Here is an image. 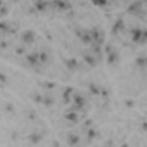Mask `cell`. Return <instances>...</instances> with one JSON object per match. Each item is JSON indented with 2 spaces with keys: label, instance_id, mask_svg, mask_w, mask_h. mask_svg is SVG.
<instances>
[{
  "label": "cell",
  "instance_id": "1",
  "mask_svg": "<svg viewBox=\"0 0 147 147\" xmlns=\"http://www.w3.org/2000/svg\"><path fill=\"white\" fill-rule=\"evenodd\" d=\"M21 38H23V42H24V43H31V42L35 40V33H33L31 30H30V31H24Z\"/></svg>",
  "mask_w": 147,
  "mask_h": 147
},
{
  "label": "cell",
  "instance_id": "2",
  "mask_svg": "<svg viewBox=\"0 0 147 147\" xmlns=\"http://www.w3.org/2000/svg\"><path fill=\"white\" fill-rule=\"evenodd\" d=\"M131 36H133V42H142V40H145V38H144V33H142L140 30H133V31H131Z\"/></svg>",
  "mask_w": 147,
  "mask_h": 147
},
{
  "label": "cell",
  "instance_id": "3",
  "mask_svg": "<svg viewBox=\"0 0 147 147\" xmlns=\"http://www.w3.org/2000/svg\"><path fill=\"white\" fill-rule=\"evenodd\" d=\"M107 55H109V57H107V61H109V62H116V61H118V54H116L114 50L107 49Z\"/></svg>",
  "mask_w": 147,
  "mask_h": 147
},
{
  "label": "cell",
  "instance_id": "4",
  "mask_svg": "<svg viewBox=\"0 0 147 147\" xmlns=\"http://www.w3.org/2000/svg\"><path fill=\"white\" fill-rule=\"evenodd\" d=\"M66 66H67L69 69H76V66H78V64H76V61H75V59H67V61H66Z\"/></svg>",
  "mask_w": 147,
  "mask_h": 147
},
{
  "label": "cell",
  "instance_id": "5",
  "mask_svg": "<svg viewBox=\"0 0 147 147\" xmlns=\"http://www.w3.org/2000/svg\"><path fill=\"white\" fill-rule=\"evenodd\" d=\"M67 142H69L71 145H76V144H78V137H76V135H69V137H67Z\"/></svg>",
  "mask_w": 147,
  "mask_h": 147
},
{
  "label": "cell",
  "instance_id": "6",
  "mask_svg": "<svg viewBox=\"0 0 147 147\" xmlns=\"http://www.w3.org/2000/svg\"><path fill=\"white\" fill-rule=\"evenodd\" d=\"M123 30V21H118L116 24H114V28H113V33H118V31H121Z\"/></svg>",
  "mask_w": 147,
  "mask_h": 147
},
{
  "label": "cell",
  "instance_id": "7",
  "mask_svg": "<svg viewBox=\"0 0 147 147\" xmlns=\"http://www.w3.org/2000/svg\"><path fill=\"white\" fill-rule=\"evenodd\" d=\"M75 102H76V106H78V107H82V106L85 104V100H83V97H82V95H75Z\"/></svg>",
  "mask_w": 147,
  "mask_h": 147
},
{
  "label": "cell",
  "instance_id": "8",
  "mask_svg": "<svg viewBox=\"0 0 147 147\" xmlns=\"http://www.w3.org/2000/svg\"><path fill=\"white\" fill-rule=\"evenodd\" d=\"M85 61H87V62H88V64H90V66H94V64H95V62H97V61H95V59H94V57H92V55H90V54H87V55H85Z\"/></svg>",
  "mask_w": 147,
  "mask_h": 147
},
{
  "label": "cell",
  "instance_id": "9",
  "mask_svg": "<svg viewBox=\"0 0 147 147\" xmlns=\"http://www.w3.org/2000/svg\"><path fill=\"white\" fill-rule=\"evenodd\" d=\"M66 118H67V119H71V121H76V114H75V113H67V114H66Z\"/></svg>",
  "mask_w": 147,
  "mask_h": 147
},
{
  "label": "cell",
  "instance_id": "10",
  "mask_svg": "<svg viewBox=\"0 0 147 147\" xmlns=\"http://www.w3.org/2000/svg\"><path fill=\"white\" fill-rule=\"evenodd\" d=\"M30 138H31V142H38V140H40L42 137H40V135H31Z\"/></svg>",
  "mask_w": 147,
  "mask_h": 147
},
{
  "label": "cell",
  "instance_id": "11",
  "mask_svg": "<svg viewBox=\"0 0 147 147\" xmlns=\"http://www.w3.org/2000/svg\"><path fill=\"white\" fill-rule=\"evenodd\" d=\"M123 147H128V145H123Z\"/></svg>",
  "mask_w": 147,
  "mask_h": 147
}]
</instances>
